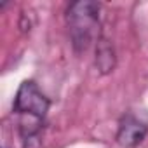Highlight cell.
Returning a JSON list of instances; mask_svg holds the SVG:
<instances>
[{
	"instance_id": "3957f363",
	"label": "cell",
	"mask_w": 148,
	"mask_h": 148,
	"mask_svg": "<svg viewBox=\"0 0 148 148\" xmlns=\"http://www.w3.org/2000/svg\"><path fill=\"white\" fill-rule=\"evenodd\" d=\"M148 136V124L138 119L134 113L125 112L119 119L115 143L122 148H138Z\"/></svg>"
},
{
	"instance_id": "6da1fadb",
	"label": "cell",
	"mask_w": 148,
	"mask_h": 148,
	"mask_svg": "<svg viewBox=\"0 0 148 148\" xmlns=\"http://www.w3.org/2000/svg\"><path fill=\"white\" fill-rule=\"evenodd\" d=\"M49 110L51 99L38 87V84L32 79L23 80L12 101L14 125L23 148H32L33 145H38Z\"/></svg>"
},
{
	"instance_id": "7a4b0ae2",
	"label": "cell",
	"mask_w": 148,
	"mask_h": 148,
	"mask_svg": "<svg viewBox=\"0 0 148 148\" xmlns=\"http://www.w3.org/2000/svg\"><path fill=\"white\" fill-rule=\"evenodd\" d=\"M64 23L71 49L75 54L87 52L99 40L101 33V4L92 0H75L66 5Z\"/></svg>"
},
{
	"instance_id": "277c9868",
	"label": "cell",
	"mask_w": 148,
	"mask_h": 148,
	"mask_svg": "<svg viewBox=\"0 0 148 148\" xmlns=\"http://www.w3.org/2000/svg\"><path fill=\"white\" fill-rule=\"evenodd\" d=\"M94 66L99 75H110L117 68V51L110 38L105 35L99 37V40L94 45Z\"/></svg>"
}]
</instances>
